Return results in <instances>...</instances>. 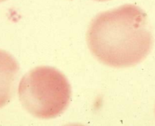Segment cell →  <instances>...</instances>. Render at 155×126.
Masks as SVG:
<instances>
[{
    "label": "cell",
    "mask_w": 155,
    "mask_h": 126,
    "mask_svg": "<svg viewBox=\"0 0 155 126\" xmlns=\"http://www.w3.org/2000/svg\"><path fill=\"white\" fill-rule=\"evenodd\" d=\"M87 42L101 62L126 68L145 59L151 50L153 36L144 11L128 4L98 15L89 27Z\"/></svg>",
    "instance_id": "cell-1"
},
{
    "label": "cell",
    "mask_w": 155,
    "mask_h": 126,
    "mask_svg": "<svg viewBox=\"0 0 155 126\" xmlns=\"http://www.w3.org/2000/svg\"><path fill=\"white\" fill-rule=\"evenodd\" d=\"M71 86L65 75L53 67L30 71L21 80L19 100L29 113L39 118L57 117L68 107Z\"/></svg>",
    "instance_id": "cell-2"
},
{
    "label": "cell",
    "mask_w": 155,
    "mask_h": 126,
    "mask_svg": "<svg viewBox=\"0 0 155 126\" xmlns=\"http://www.w3.org/2000/svg\"><path fill=\"white\" fill-rule=\"evenodd\" d=\"M18 73L17 61L9 53L0 50V108L12 98Z\"/></svg>",
    "instance_id": "cell-3"
},
{
    "label": "cell",
    "mask_w": 155,
    "mask_h": 126,
    "mask_svg": "<svg viewBox=\"0 0 155 126\" xmlns=\"http://www.w3.org/2000/svg\"><path fill=\"white\" fill-rule=\"evenodd\" d=\"M4 1H5V0H0V2H4Z\"/></svg>",
    "instance_id": "cell-4"
},
{
    "label": "cell",
    "mask_w": 155,
    "mask_h": 126,
    "mask_svg": "<svg viewBox=\"0 0 155 126\" xmlns=\"http://www.w3.org/2000/svg\"><path fill=\"white\" fill-rule=\"evenodd\" d=\"M97 1H106V0H97Z\"/></svg>",
    "instance_id": "cell-5"
}]
</instances>
